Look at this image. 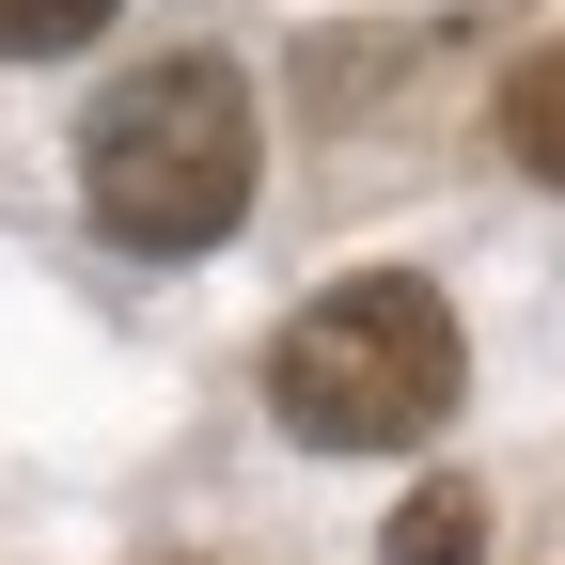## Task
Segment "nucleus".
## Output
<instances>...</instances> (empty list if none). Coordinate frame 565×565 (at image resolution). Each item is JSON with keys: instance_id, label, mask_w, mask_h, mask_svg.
<instances>
[{"instance_id": "nucleus-1", "label": "nucleus", "mask_w": 565, "mask_h": 565, "mask_svg": "<svg viewBox=\"0 0 565 565\" xmlns=\"http://www.w3.org/2000/svg\"><path fill=\"white\" fill-rule=\"evenodd\" d=\"M252 173H267V126H252V79H236L221 47H158V63L110 79L95 126H79L95 236H110V252H158V267L221 252V236L252 221Z\"/></svg>"}, {"instance_id": "nucleus-2", "label": "nucleus", "mask_w": 565, "mask_h": 565, "mask_svg": "<svg viewBox=\"0 0 565 565\" xmlns=\"http://www.w3.org/2000/svg\"><path fill=\"white\" fill-rule=\"evenodd\" d=\"M456 393H471V345H456V299L424 267H345L267 345V408L315 456H408Z\"/></svg>"}, {"instance_id": "nucleus-3", "label": "nucleus", "mask_w": 565, "mask_h": 565, "mask_svg": "<svg viewBox=\"0 0 565 565\" xmlns=\"http://www.w3.org/2000/svg\"><path fill=\"white\" fill-rule=\"evenodd\" d=\"M503 158H519V173H550V189H565V32H550V47H519V63H503Z\"/></svg>"}, {"instance_id": "nucleus-4", "label": "nucleus", "mask_w": 565, "mask_h": 565, "mask_svg": "<svg viewBox=\"0 0 565 565\" xmlns=\"http://www.w3.org/2000/svg\"><path fill=\"white\" fill-rule=\"evenodd\" d=\"M377 550H393V565H487V503L440 471V487H408V503H393V534H377Z\"/></svg>"}, {"instance_id": "nucleus-5", "label": "nucleus", "mask_w": 565, "mask_h": 565, "mask_svg": "<svg viewBox=\"0 0 565 565\" xmlns=\"http://www.w3.org/2000/svg\"><path fill=\"white\" fill-rule=\"evenodd\" d=\"M126 0H0V63H47V47H95Z\"/></svg>"}]
</instances>
